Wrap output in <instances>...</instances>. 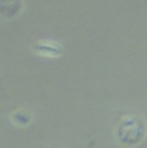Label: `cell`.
<instances>
[{
    "label": "cell",
    "mask_w": 147,
    "mask_h": 148,
    "mask_svg": "<svg viewBox=\"0 0 147 148\" xmlns=\"http://www.w3.org/2000/svg\"><path fill=\"white\" fill-rule=\"evenodd\" d=\"M116 140L124 147H134L140 144L147 135V124L140 115H126L123 117L114 131Z\"/></svg>",
    "instance_id": "6da1fadb"
},
{
    "label": "cell",
    "mask_w": 147,
    "mask_h": 148,
    "mask_svg": "<svg viewBox=\"0 0 147 148\" xmlns=\"http://www.w3.org/2000/svg\"><path fill=\"white\" fill-rule=\"evenodd\" d=\"M23 0H0V18L13 20L23 12Z\"/></svg>",
    "instance_id": "3957f363"
},
{
    "label": "cell",
    "mask_w": 147,
    "mask_h": 148,
    "mask_svg": "<svg viewBox=\"0 0 147 148\" xmlns=\"http://www.w3.org/2000/svg\"><path fill=\"white\" fill-rule=\"evenodd\" d=\"M10 120H12V123H13L14 125H17V127H21V128H23V127L30 125V123L33 121V115H32L27 110H21V108H19V110L12 112Z\"/></svg>",
    "instance_id": "277c9868"
},
{
    "label": "cell",
    "mask_w": 147,
    "mask_h": 148,
    "mask_svg": "<svg viewBox=\"0 0 147 148\" xmlns=\"http://www.w3.org/2000/svg\"><path fill=\"white\" fill-rule=\"evenodd\" d=\"M33 51L37 53L39 56L43 57H52V58H57L63 54V47L56 43V41H50V40H40L33 44Z\"/></svg>",
    "instance_id": "7a4b0ae2"
}]
</instances>
